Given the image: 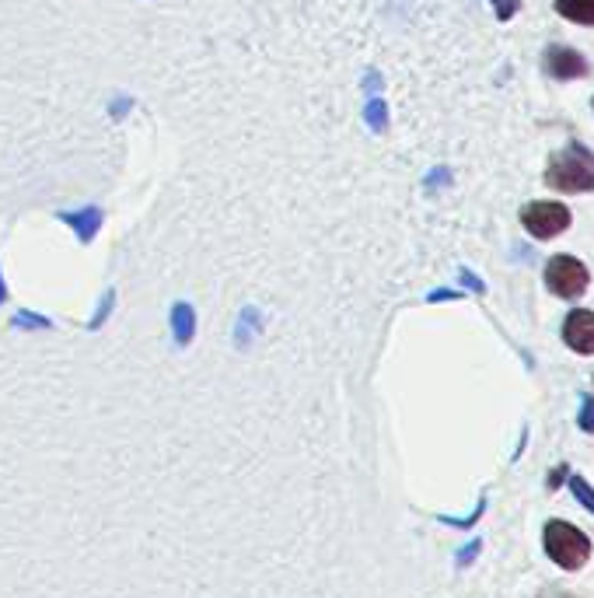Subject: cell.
<instances>
[{"label":"cell","instance_id":"4","mask_svg":"<svg viewBox=\"0 0 594 598\" xmlns=\"http://www.w3.org/2000/svg\"><path fill=\"white\" fill-rule=\"evenodd\" d=\"M521 225L532 238H556L570 228V210L556 199H539L521 210Z\"/></svg>","mask_w":594,"mask_h":598},{"label":"cell","instance_id":"13","mask_svg":"<svg viewBox=\"0 0 594 598\" xmlns=\"http://www.w3.org/2000/svg\"><path fill=\"white\" fill-rule=\"evenodd\" d=\"M11 329H39V332H50L53 329V319L50 316H39V312H29V308H21L11 319Z\"/></svg>","mask_w":594,"mask_h":598},{"label":"cell","instance_id":"12","mask_svg":"<svg viewBox=\"0 0 594 598\" xmlns=\"http://www.w3.org/2000/svg\"><path fill=\"white\" fill-rule=\"evenodd\" d=\"M113 312H116V287H105V291H102V298H98L95 316L87 319V329H92V332H98V329L108 322V316H113Z\"/></svg>","mask_w":594,"mask_h":598},{"label":"cell","instance_id":"22","mask_svg":"<svg viewBox=\"0 0 594 598\" xmlns=\"http://www.w3.org/2000/svg\"><path fill=\"white\" fill-rule=\"evenodd\" d=\"M8 301V283H4V270H0V305Z\"/></svg>","mask_w":594,"mask_h":598},{"label":"cell","instance_id":"20","mask_svg":"<svg viewBox=\"0 0 594 598\" xmlns=\"http://www.w3.org/2000/svg\"><path fill=\"white\" fill-rule=\"evenodd\" d=\"M448 183V172H434L430 179H427V189H437V186H445Z\"/></svg>","mask_w":594,"mask_h":598},{"label":"cell","instance_id":"21","mask_svg":"<svg viewBox=\"0 0 594 598\" xmlns=\"http://www.w3.org/2000/svg\"><path fill=\"white\" fill-rule=\"evenodd\" d=\"M461 280H466V283L472 287V291H482V283L476 280V274H469V270H461Z\"/></svg>","mask_w":594,"mask_h":598},{"label":"cell","instance_id":"7","mask_svg":"<svg viewBox=\"0 0 594 598\" xmlns=\"http://www.w3.org/2000/svg\"><path fill=\"white\" fill-rule=\"evenodd\" d=\"M545 71L553 74L556 81H574V78L587 74V60L577 50H570V47H553L545 53Z\"/></svg>","mask_w":594,"mask_h":598},{"label":"cell","instance_id":"9","mask_svg":"<svg viewBox=\"0 0 594 598\" xmlns=\"http://www.w3.org/2000/svg\"><path fill=\"white\" fill-rule=\"evenodd\" d=\"M262 332V312L256 305H246L238 312V322H235V347L238 350H249L256 343V337Z\"/></svg>","mask_w":594,"mask_h":598},{"label":"cell","instance_id":"14","mask_svg":"<svg viewBox=\"0 0 594 598\" xmlns=\"http://www.w3.org/2000/svg\"><path fill=\"white\" fill-rule=\"evenodd\" d=\"M137 105V99L134 95H126V92H116L113 99H108V116H113V120H123L126 113H129V109H134Z\"/></svg>","mask_w":594,"mask_h":598},{"label":"cell","instance_id":"16","mask_svg":"<svg viewBox=\"0 0 594 598\" xmlns=\"http://www.w3.org/2000/svg\"><path fill=\"white\" fill-rule=\"evenodd\" d=\"M518 8H521V0H493V11L500 21H511L518 14Z\"/></svg>","mask_w":594,"mask_h":598},{"label":"cell","instance_id":"15","mask_svg":"<svg viewBox=\"0 0 594 598\" xmlns=\"http://www.w3.org/2000/svg\"><path fill=\"white\" fill-rule=\"evenodd\" d=\"M570 491H574V497L587 507V512H594V491L584 476H570Z\"/></svg>","mask_w":594,"mask_h":598},{"label":"cell","instance_id":"17","mask_svg":"<svg viewBox=\"0 0 594 598\" xmlns=\"http://www.w3.org/2000/svg\"><path fill=\"white\" fill-rule=\"evenodd\" d=\"M581 431H594V395H584V406H581Z\"/></svg>","mask_w":594,"mask_h":598},{"label":"cell","instance_id":"19","mask_svg":"<svg viewBox=\"0 0 594 598\" xmlns=\"http://www.w3.org/2000/svg\"><path fill=\"white\" fill-rule=\"evenodd\" d=\"M479 546H482V543H469V549H461V553H458V567H469L472 557L479 553Z\"/></svg>","mask_w":594,"mask_h":598},{"label":"cell","instance_id":"3","mask_svg":"<svg viewBox=\"0 0 594 598\" xmlns=\"http://www.w3.org/2000/svg\"><path fill=\"white\" fill-rule=\"evenodd\" d=\"M587 283H591V274H587V266L581 259H574V256L549 259V266H545V287L556 298L574 301V298H581L587 291Z\"/></svg>","mask_w":594,"mask_h":598},{"label":"cell","instance_id":"18","mask_svg":"<svg viewBox=\"0 0 594 598\" xmlns=\"http://www.w3.org/2000/svg\"><path fill=\"white\" fill-rule=\"evenodd\" d=\"M364 92H367V95H378V92H382V74H378V71H367V74H364Z\"/></svg>","mask_w":594,"mask_h":598},{"label":"cell","instance_id":"5","mask_svg":"<svg viewBox=\"0 0 594 598\" xmlns=\"http://www.w3.org/2000/svg\"><path fill=\"white\" fill-rule=\"evenodd\" d=\"M56 220L74 231V238L81 241V246H92L102 231V225H105V210L98 204H84L74 210H56Z\"/></svg>","mask_w":594,"mask_h":598},{"label":"cell","instance_id":"10","mask_svg":"<svg viewBox=\"0 0 594 598\" xmlns=\"http://www.w3.org/2000/svg\"><path fill=\"white\" fill-rule=\"evenodd\" d=\"M556 11L574 25H594V0H556Z\"/></svg>","mask_w":594,"mask_h":598},{"label":"cell","instance_id":"2","mask_svg":"<svg viewBox=\"0 0 594 598\" xmlns=\"http://www.w3.org/2000/svg\"><path fill=\"white\" fill-rule=\"evenodd\" d=\"M545 553L553 557L563 570H577L591 557V539L577 525L566 522H549L545 525Z\"/></svg>","mask_w":594,"mask_h":598},{"label":"cell","instance_id":"6","mask_svg":"<svg viewBox=\"0 0 594 598\" xmlns=\"http://www.w3.org/2000/svg\"><path fill=\"white\" fill-rule=\"evenodd\" d=\"M563 340L570 350L584 353V358H591L594 353V312H587V308H577V312H570L566 322H563Z\"/></svg>","mask_w":594,"mask_h":598},{"label":"cell","instance_id":"11","mask_svg":"<svg viewBox=\"0 0 594 598\" xmlns=\"http://www.w3.org/2000/svg\"><path fill=\"white\" fill-rule=\"evenodd\" d=\"M364 123H367V130H374V133H385V130H388V105H385V99H378V95L367 99V105H364Z\"/></svg>","mask_w":594,"mask_h":598},{"label":"cell","instance_id":"1","mask_svg":"<svg viewBox=\"0 0 594 598\" xmlns=\"http://www.w3.org/2000/svg\"><path fill=\"white\" fill-rule=\"evenodd\" d=\"M545 183L560 193H591L594 189V154L581 144L560 151L545 168Z\"/></svg>","mask_w":594,"mask_h":598},{"label":"cell","instance_id":"8","mask_svg":"<svg viewBox=\"0 0 594 598\" xmlns=\"http://www.w3.org/2000/svg\"><path fill=\"white\" fill-rule=\"evenodd\" d=\"M168 329H171V340L175 347H189L196 340V329H200V319H196V308L189 301H175L168 308Z\"/></svg>","mask_w":594,"mask_h":598}]
</instances>
